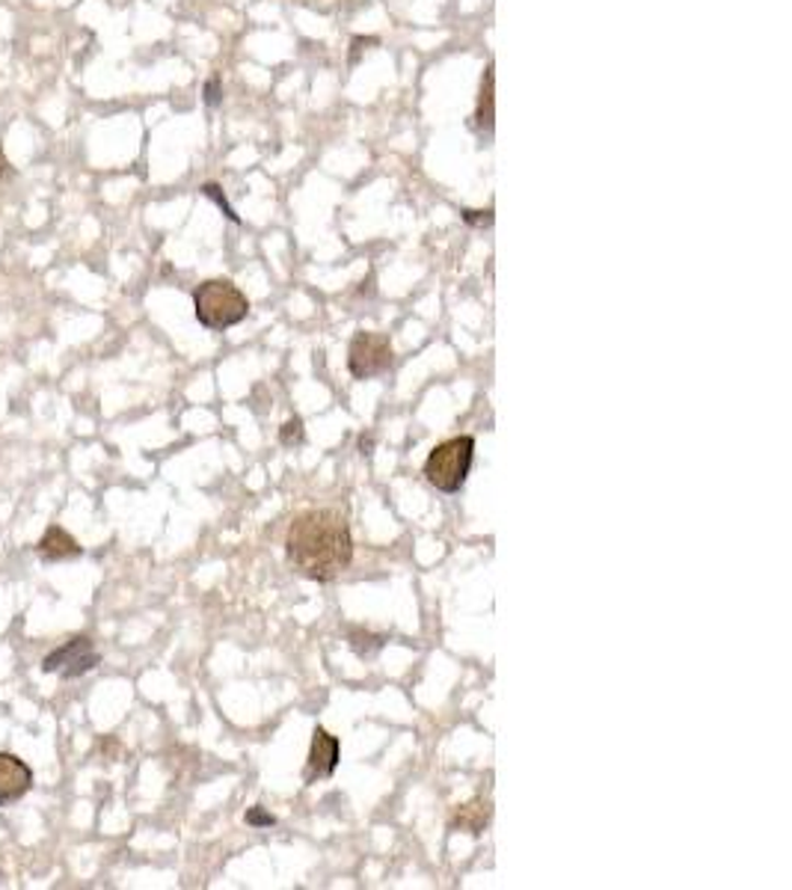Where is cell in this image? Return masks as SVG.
<instances>
[{"label": "cell", "mask_w": 792, "mask_h": 890, "mask_svg": "<svg viewBox=\"0 0 792 890\" xmlns=\"http://www.w3.org/2000/svg\"><path fill=\"white\" fill-rule=\"evenodd\" d=\"M7 176H12L10 164H7V158H3V151H0V181L7 179Z\"/></svg>", "instance_id": "15"}, {"label": "cell", "mask_w": 792, "mask_h": 890, "mask_svg": "<svg viewBox=\"0 0 792 890\" xmlns=\"http://www.w3.org/2000/svg\"><path fill=\"white\" fill-rule=\"evenodd\" d=\"M490 822V804L482 799L469 801V804H461L452 816V829L466 831V834H482L484 825Z\"/></svg>", "instance_id": "9"}, {"label": "cell", "mask_w": 792, "mask_h": 890, "mask_svg": "<svg viewBox=\"0 0 792 890\" xmlns=\"http://www.w3.org/2000/svg\"><path fill=\"white\" fill-rule=\"evenodd\" d=\"M33 787V769L27 763L0 751V808H10L21 801Z\"/></svg>", "instance_id": "6"}, {"label": "cell", "mask_w": 792, "mask_h": 890, "mask_svg": "<svg viewBox=\"0 0 792 890\" xmlns=\"http://www.w3.org/2000/svg\"><path fill=\"white\" fill-rule=\"evenodd\" d=\"M285 555L294 571L312 582H332L351 567L353 538L344 510H301L285 534Z\"/></svg>", "instance_id": "1"}, {"label": "cell", "mask_w": 792, "mask_h": 890, "mask_svg": "<svg viewBox=\"0 0 792 890\" xmlns=\"http://www.w3.org/2000/svg\"><path fill=\"white\" fill-rule=\"evenodd\" d=\"M36 552H39L42 561L57 564V561L78 559V555L83 552V547L75 541L66 529H60V526H50V529L39 538V543H36Z\"/></svg>", "instance_id": "8"}, {"label": "cell", "mask_w": 792, "mask_h": 890, "mask_svg": "<svg viewBox=\"0 0 792 890\" xmlns=\"http://www.w3.org/2000/svg\"><path fill=\"white\" fill-rule=\"evenodd\" d=\"M339 740L330 736L324 728H315L312 733V748H309V761H306V769H303V780L306 784H315V780H327L339 766Z\"/></svg>", "instance_id": "7"}, {"label": "cell", "mask_w": 792, "mask_h": 890, "mask_svg": "<svg viewBox=\"0 0 792 890\" xmlns=\"http://www.w3.org/2000/svg\"><path fill=\"white\" fill-rule=\"evenodd\" d=\"M392 341L383 333H357L348 348V369L357 381H372L392 369Z\"/></svg>", "instance_id": "4"}, {"label": "cell", "mask_w": 792, "mask_h": 890, "mask_svg": "<svg viewBox=\"0 0 792 890\" xmlns=\"http://www.w3.org/2000/svg\"><path fill=\"white\" fill-rule=\"evenodd\" d=\"M244 820H247V825H252V829H271V825H276V816H273V813L264 811L261 804H256V808H250V811H247V816H244Z\"/></svg>", "instance_id": "13"}, {"label": "cell", "mask_w": 792, "mask_h": 890, "mask_svg": "<svg viewBox=\"0 0 792 890\" xmlns=\"http://www.w3.org/2000/svg\"><path fill=\"white\" fill-rule=\"evenodd\" d=\"M196 320L205 330H229L250 315V301L231 280H205L193 291Z\"/></svg>", "instance_id": "2"}, {"label": "cell", "mask_w": 792, "mask_h": 890, "mask_svg": "<svg viewBox=\"0 0 792 890\" xmlns=\"http://www.w3.org/2000/svg\"><path fill=\"white\" fill-rule=\"evenodd\" d=\"M217 87H220V83H217V80H211L208 83V95H205V101H208V104H217V101H220V95H217Z\"/></svg>", "instance_id": "14"}, {"label": "cell", "mask_w": 792, "mask_h": 890, "mask_svg": "<svg viewBox=\"0 0 792 890\" xmlns=\"http://www.w3.org/2000/svg\"><path fill=\"white\" fill-rule=\"evenodd\" d=\"M348 639H351V647L360 653L362 660H372L374 653L381 651L383 644H386V635H374V632H362V630H353Z\"/></svg>", "instance_id": "11"}, {"label": "cell", "mask_w": 792, "mask_h": 890, "mask_svg": "<svg viewBox=\"0 0 792 890\" xmlns=\"http://www.w3.org/2000/svg\"><path fill=\"white\" fill-rule=\"evenodd\" d=\"M280 442L285 446V449L303 446V442H306V430H303V421L301 419L285 421V425H282V430H280Z\"/></svg>", "instance_id": "12"}, {"label": "cell", "mask_w": 792, "mask_h": 890, "mask_svg": "<svg viewBox=\"0 0 792 890\" xmlns=\"http://www.w3.org/2000/svg\"><path fill=\"white\" fill-rule=\"evenodd\" d=\"M493 66H487L482 78V92H478V108H475V125L482 131H493V122H496V75H493Z\"/></svg>", "instance_id": "10"}, {"label": "cell", "mask_w": 792, "mask_h": 890, "mask_svg": "<svg viewBox=\"0 0 792 890\" xmlns=\"http://www.w3.org/2000/svg\"><path fill=\"white\" fill-rule=\"evenodd\" d=\"M101 665V653L95 651L90 635H75L66 644H60L57 651H50L45 660H42L39 668L45 674H57L63 680H78L83 674H90L92 668Z\"/></svg>", "instance_id": "5"}, {"label": "cell", "mask_w": 792, "mask_h": 890, "mask_svg": "<svg viewBox=\"0 0 792 890\" xmlns=\"http://www.w3.org/2000/svg\"><path fill=\"white\" fill-rule=\"evenodd\" d=\"M475 461V440L472 437H452L440 442L425 461V478L440 493H457L466 484Z\"/></svg>", "instance_id": "3"}]
</instances>
